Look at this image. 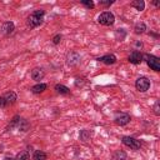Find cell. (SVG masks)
Here are the masks:
<instances>
[{"mask_svg": "<svg viewBox=\"0 0 160 160\" xmlns=\"http://www.w3.org/2000/svg\"><path fill=\"white\" fill-rule=\"evenodd\" d=\"M134 31H135V34H142V32H145L146 31V24L142 22V21L136 22L135 26H134Z\"/></svg>", "mask_w": 160, "mask_h": 160, "instance_id": "obj_19", "label": "cell"}, {"mask_svg": "<svg viewBox=\"0 0 160 160\" xmlns=\"http://www.w3.org/2000/svg\"><path fill=\"white\" fill-rule=\"evenodd\" d=\"M80 60H81V56L76 52V51H70L66 54V64L69 66H76L80 64Z\"/></svg>", "mask_w": 160, "mask_h": 160, "instance_id": "obj_6", "label": "cell"}, {"mask_svg": "<svg viewBox=\"0 0 160 160\" xmlns=\"http://www.w3.org/2000/svg\"><path fill=\"white\" fill-rule=\"evenodd\" d=\"M46 88H48L46 84H44V82H38L36 85H34V86L31 88V91H32L34 94H41V92H44V91L46 90Z\"/></svg>", "mask_w": 160, "mask_h": 160, "instance_id": "obj_15", "label": "cell"}, {"mask_svg": "<svg viewBox=\"0 0 160 160\" xmlns=\"http://www.w3.org/2000/svg\"><path fill=\"white\" fill-rule=\"evenodd\" d=\"M4 160H14V158H11V156H10V158H9V156H6Z\"/></svg>", "mask_w": 160, "mask_h": 160, "instance_id": "obj_31", "label": "cell"}, {"mask_svg": "<svg viewBox=\"0 0 160 160\" xmlns=\"http://www.w3.org/2000/svg\"><path fill=\"white\" fill-rule=\"evenodd\" d=\"M132 8H135L138 11H142L145 9V1L144 0H134L131 4H130Z\"/></svg>", "mask_w": 160, "mask_h": 160, "instance_id": "obj_20", "label": "cell"}, {"mask_svg": "<svg viewBox=\"0 0 160 160\" xmlns=\"http://www.w3.org/2000/svg\"><path fill=\"white\" fill-rule=\"evenodd\" d=\"M2 96H4V99H5V101H6V105H8V106H10V105L15 104V101L18 100V95H16V92H14V91H8V92H6V94H4Z\"/></svg>", "mask_w": 160, "mask_h": 160, "instance_id": "obj_12", "label": "cell"}, {"mask_svg": "<svg viewBox=\"0 0 160 160\" xmlns=\"http://www.w3.org/2000/svg\"><path fill=\"white\" fill-rule=\"evenodd\" d=\"M135 88H136V90H139L140 92H145V91H148L149 88H150V80H149L148 78H145V76H140V78H138L136 81H135Z\"/></svg>", "mask_w": 160, "mask_h": 160, "instance_id": "obj_5", "label": "cell"}, {"mask_svg": "<svg viewBox=\"0 0 160 160\" xmlns=\"http://www.w3.org/2000/svg\"><path fill=\"white\" fill-rule=\"evenodd\" d=\"M32 160H46V154L42 150H35L32 155Z\"/></svg>", "mask_w": 160, "mask_h": 160, "instance_id": "obj_21", "label": "cell"}, {"mask_svg": "<svg viewBox=\"0 0 160 160\" xmlns=\"http://www.w3.org/2000/svg\"><path fill=\"white\" fill-rule=\"evenodd\" d=\"M55 90L56 92H59L60 95H69L70 94V89L62 84H56L55 85Z\"/></svg>", "mask_w": 160, "mask_h": 160, "instance_id": "obj_16", "label": "cell"}, {"mask_svg": "<svg viewBox=\"0 0 160 160\" xmlns=\"http://www.w3.org/2000/svg\"><path fill=\"white\" fill-rule=\"evenodd\" d=\"M14 30H15V25H14L12 21H5V22H2V25H1V32L4 35H10Z\"/></svg>", "mask_w": 160, "mask_h": 160, "instance_id": "obj_11", "label": "cell"}, {"mask_svg": "<svg viewBox=\"0 0 160 160\" xmlns=\"http://www.w3.org/2000/svg\"><path fill=\"white\" fill-rule=\"evenodd\" d=\"M130 120H131V118H130V115L126 114V112H118V114L115 115V118H114V122H115L116 125H120V126H124V125L129 124Z\"/></svg>", "mask_w": 160, "mask_h": 160, "instance_id": "obj_7", "label": "cell"}, {"mask_svg": "<svg viewBox=\"0 0 160 160\" xmlns=\"http://www.w3.org/2000/svg\"><path fill=\"white\" fill-rule=\"evenodd\" d=\"M128 60H129V62H130V64L138 65V64H140V62L142 61V54H141L140 51L134 50V51H131V52H130V55H129Z\"/></svg>", "mask_w": 160, "mask_h": 160, "instance_id": "obj_8", "label": "cell"}, {"mask_svg": "<svg viewBox=\"0 0 160 160\" xmlns=\"http://www.w3.org/2000/svg\"><path fill=\"white\" fill-rule=\"evenodd\" d=\"M152 109H154V114H155V115H160V102H159V100L155 101Z\"/></svg>", "mask_w": 160, "mask_h": 160, "instance_id": "obj_25", "label": "cell"}, {"mask_svg": "<svg viewBox=\"0 0 160 160\" xmlns=\"http://www.w3.org/2000/svg\"><path fill=\"white\" fill-rule=\"evenodd\" d=\"M18 130H21V131H28V130H29V122H28L25 119H21V121H20V125H19Z\"/></svg>", "mask_w": 160, "mask_h": 160, "instance_id": "obj_23", "label": "cell"}, {"mask_svg": "<svg viewBox=\"0 0 160 160\" xmlns=\"http://www.w3.org/2000/svg\"><path fill=\"white\" fill-rule=\"evenodd\" d=\"M98 22L104 26H110L115 22V15L111 11H102L98 16Z\"/></svg>", "mask_w": 160, "mask_h": 160, "instance_id": "obj_2", "label": "cell"}, {"mask_svg": "<svg viewBox=\"0 0 160 160\" xmlns=\"http://www.w3.org/2000/svg\"><path fill=\"white\" fill-rule=\"evenodd\" d=\"M44 16H45V11L42 9H38L35 11H32L28 18H26V25L30 29H35L38 26H40L44 21Z\"/></svg>", "mask_w": 160, "mask_h": 160, "instance_id": "obj_1", "label": "cell"}, {"mask_svg": "<svg viewBox=\"0 0 160 160\" xmlns=\"http://www.w3.org/2000/svg\"><path fill=\"white\" fill-rule=\"evenodd\" d=\"M121 141H122V144L125 146H128V148H130L132 150H140V148H141L140 140H138V139H135L132 136H122Z\"/></svg>", "mask_w": 160, "mask_h": 160, "instance_id": "obj_4", "label": "cell"}, {"mask_svg": "<svg viewBox=\"0 0 160 160\" xmlns=\"http://www.w3.org/2000/svg\"><path fill=\"white\" fill-rule=\"evenodd\" d=\"M8 105H6V101H5V99H4V96L1 95L0 96V108H6Z\"/></svg>", "mask_w": 160, "mask_h": 160, "instance_id": "obj_29", "label": "cell"}, {"mask_svg": "<svg viewBox=\"0 0 160 160\" xmlns=\"http://www.w3.org/2000/svg\"><path fill=\"white\" fill-rule=\"evenodd\" d=\"M21 119H22V118H20L19 115H15V116L11 119L10 124L6 126V130L9 131V130H12V129H18V128H19V125H20V121H21Z\"/></svg>", "mask_w": 160, "mask_h": 160, "instance_id": "obj_13", "label": "cell"}, {"mask_svg": "<svg viewBox=\"0 0 160 160\" xmlns=\"http://www.w3.org/2000/svg\"><path fill=\"white\" fill-rule=\"evenodd\" d=\"M44 76H45V70L42 68H34L31 70V78H32V80L40 82V80H42Z\"/></svg>", "mask_w": 160, "mask_h": 160, "instance_id": "obj_10", "label": "cell"}, {"mask_svg": "<svg viewBox=\"0 0 160 160\" xmlns=\"http://www.w3.org/2000/svg\"><path fill=\"white\" fill-rule=\"evenodd\" d=\"M60 41H61V35H60V34H56V35L52 38V44H54V45H58V44H60Z\"/></svg>", "mask_w": 160, "mask_h": 160, "instance_id": "obj_27", "label": "cell"}, {"mask_svg": "<svg viewBox=\"0 0 160 160\" xmlns=\"http://www.w3.org/2000/svg\"><path fill=\"white\" fill-rule=\"evenodd\" d=\"M115 36H116V39H118L119 41H122V40L125 39V36H126V31H125L124 29H118V30L115 31Z\"/></svg>", "mask_w": 160, "mask_h": 160, "instance_id": "obj_22", "label": "cell"}, {"mask_svg": "<svg viewBox=\"0 0 160 160\" xmlns=\"http://www.w3.org/2000/svg\"><path fill=\"white\" fill-rule=\"evenodd\" d=\"M111 160H128V155L124 150H116L111 154Z\"/></svg>", "mask_w": 160, "mask_h": 160, "instance_id": "obj_14", "label": "cell"}, {"mask_svg": "<svg viewBox=\"0 0 160 160\" xmlns=\"http://www.w3.org/2000/svg\"><path fill=\"white\" fill-rule=\"evenodd\" d=\"M142 46H144V44H142V41H140V40H136V41L134 42V50H136V51H139L140 49H142Z\"/></svg>", "mask_w": 160, "mask_h": 160, "instance_id": "obj_26", "label": "cell"}, {"mask_svg": "<svg viewBox=\"0 0 160 160\" xmlns=\"http://www.w3.org/2000/svg\"><path fill=\"white\" fill-rule=\"evenodd\" d=\"M81 4L85 8H88V9H94V6H95V4H94L92 0H81Z\"/></svg>", "mask_w": 160, "mask_h": 160, "instance_id": "obj_24", "label": "cell"}, {"mask_svg": "<svg viewBox=\"0 0 160 160\" xmlns=\"http://www.w3.org/2000/svg\"><path fill=\"white\" fill-rule=\"evenodd\" d=\"M152 5H155V6H160V4H159L158 1H152Z\"/></svg>", "mask_w": 160, "mask_h": 160, "instance_id": "obj_30", "label": "cell"}, {"mask_svg": "<svg viewBox=\"0 0 160 160\" xmlns=\"http://www.w3.org/2000/svg\"><path fill=\"white\" fill-rule=\"evenodd\" d=\"M111 4H114V1H99V5L101 6H110Z\"/></svg>", "mask_w": 160, "mask_h": 160, "instance_id": "obj_28", "label": "cell"}, {"mask_svg": "<svg viewBox=\"0 0 160 160\" xmlns=\"http://www.w3.org/2000/svg\"><path fill=\"white\" fill-rule=\"evenodd\" d=\"M142 59H145L148 66H149L151 70H154V71H156V72L160 71V59H159L158 56L151 55V54H145V55H142Z\"/></svg>", "mask_w": 160, "mask_h": 160, "instance_id": "obj_3", "label": "cell"}, {"mask_svg": "<svg viewBox=\"0 0 160 160\" xmlns=\"http://www.w3.org/2000/svg\"><path fill=\"white\" fill-rule=\"evenodd\" d=\"M96 60L100 61V62H102V64H106V65H112V64L116 62L118 59H116V56L114 54H106V55L99 56Z\"/></svg>", "mask_w": 160, "mask_h": 160, "instance_id": "obj_9", "label": "cell"}, {"mask_svg": "<svg viewBox=\"0 0 160 160\" xmlns=\"http://www.w3.org/2000/svg\"><path fill=\"white\" fill-rule=\"evenodd\" d=\"M14 160H30V152L29 150H21L20 152L16 154Z\"/></svg>", "mask_w": 160, "mask_h": 160, "instance_id": "obj_18", "label": "cell"}, {"mask_svg": "<svg viewBox=\"0 0 160 160\" xmlns=\"http://www.w3.org/2000/svg\"><path fill=\"white\" fill-rule=\"evenodd\" d=\"M91 135H92V132H91L90 130L82 129V130L80 131V134H79V139H80L81 141H88V140H90Z\"/></svg>", "mask_w": 160, "mask_h": 160, "instance_id": "obj_17", "label": "cell"}]
</instances>
